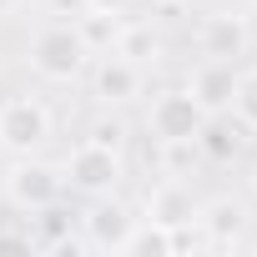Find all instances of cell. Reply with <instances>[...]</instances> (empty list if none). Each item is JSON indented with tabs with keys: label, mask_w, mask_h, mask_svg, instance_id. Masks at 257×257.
I'll use <instances>...</instances> for the list:
<instances>
[{
	"label": "cell",
	"mask_w": 257,
	"mask_h": 257,
	"mask_svg": "<svg viewBox=\"0 0 257 257\" xmlns=\"http://www.w3.org/2000/svg\"><path fill=\"white\" fill-rule=\"evenodd\" d=\"M86 66H91V51L81 46V36H76L71 21H56V26H46V31L31 36V71L41 81L71 86V81L86 76Z\"/></svg>",
	"instance_id": "1"
},
{
	"label": "cell",
	"mask_w": 257,
	"mask_h": 257,
	"mask_svg": "<svg viewBox=\"0 0 257 257\" xmlns=\"http://www.w3.org/2000/svg\"><path fill=\"white\" fill-rule=\"evenodd\" d=\"M51 142V106L41 96H11L0 106V152L6 157H36Z\"/></svg>",
	"instance_id": "2"
},
{
	"label": "cell",
	"mask_w": 257,
	"mask_h": 257,
	"mask_svg": "<svg viewBox=\"0 0 257 257\" xmlns=\"http://www.w3.org/2000/svg\"><path fill=\"white\" fill-rule=\"evenodd\" d=\"M61 177H66V187L81 192V197H111V192L126 182V162H121V152H111V147L81 142V147L61 162Z\"/></svg>",
	"instance_id": "3"
},
{
	"label": "cell",
	"mask_w": 257,
	"mask_h": 257,
	"mask_svg": "<svg viewBox=\"0 0 257 257\" xmlns=\"http://www.w3.org/2000/svg\"><path fill=\"white\" fill-rule=\"evenodd\" d=\"M61 192H66L61 167H51L41 157H11V167H6V197H11V207L41 212V207L61 202Z\"/></svg>",
	"instance_id": "4"
},
{
	"label": "cell",
	"mask_w": 257,
	"mask_h": 257,
	"mask_svg": "<svg viewBox=\"0 0 257 257\" xmlns=\"http://www.w3.org/2000/svg\"><path fill=\"white\" fill-rule=\"evenodd\" d=\"M202 121H207L202 101H197L187 86H172V91H162V96L152 101V111H147V132H152L157 142H197Z\"/></svg>",
	"instance_id": "5"
},
{
	"label": "cell",
	"mask_w": 257,
	"mask_h": 257,
	"mask_svg": "<svg viewBox=\"0 0 257 257\" xmlns=\"http://www.w3.org/2000/svg\"><path fill=\"white\" fill-rule=\"evenodd\" d=\"M197 232H202V247L212 252H232L247 242V227H252V212L242 197H212V202H197Z\"/></svg>",
	"instance_id": "6"
},
{
	"label": "cell",
	"mask_w": 257,
	"mask_h": 257,
	"mask_svg": "<svg viewBox=\"0 0 257 257\" xmlns=\"http://www.w3.org/2000/svg\"><path fill=\"white\" fill-rule=\"evenodd\" d=\"M137 227V212L111 197H91V212L81 217V242L86 252H121L126 247V232Z\"/></svg>",
	"instance_id": "7"
},
{
	"label": "cell",
	"mask_w": 257,
	"mask_h": 257,
	"mask_svg": "<svg viewBox=\"0 0 257 257\" xmlns=\"http://www.w3.org/2000/svg\"><path fill=\"white\" fill-rule=\"evenodd\" d=\"M91 96L101 106H126V101H137L142 96V66L137 61H126V56H96L91 66Z\"/></svg>",
	"instance_id": "8"
},
{
	"label": "cell",
	"mask_w": 257,
	"mask_h": 257,
	"mask_svg": "<svg viewBox=\"0 0 257 257\" xmlns=\"http://www.w3.org/2000/svg\"><path fill=\"white\" fill-rule=\"evenodd\" d=\"M197 46H202L207 61H237V56L252 46V26H247V16H237V11H212V16L202 21V31H197Z\"/></svg>",
	"instance_id": "9"
},
{
	"label": "cell",
	"mask_w": 257,
	"mask_h": 257,
	"mask_svg": "<svg viewBox=\"0 0 257 257\" xmlns=\"http://www.w3.org/2000/svg\"><path fill=\"white\" fill-rule=\"evenodd\" d=\"M147 217L162 222V227H182V222H192V217H197V197H192V187H187L182 177H162V182L147 192Z\"/></svg>",
	"instance_id": "10"
},
{
	"label": "cell",
	"mask_w": 257,
	"mask_h": 257,
	"mask_svg": "<svg viewBox=\"0 0 257 257\" xmlns=\"http://www.w3.org/2000/svg\"><path fill=\"white\" fill-rule=\"evenodd\" d=\"M232 86H237V66H232V61H202V66L192 71V86H187V91L202 101L207 116H217V111L232 106Z\"/></svg>",
	"instance_id": "11"
},
{
	"label": "cell",
	"mask_w": 257,
	"mask_h": 257,
	"mask_svg": "<svg viewBox=\"0 0 257 257\" xmlns=\"http://www.w3.org/2000/svg\"><path fill=\"white\" fill-rule=\"evenodd\" d=\"M71 26H76V36H81V46H86L91 56H111V51H116V36H121V26H126V16L91 6V11H81Z\"/></svg>",
	"instance_id": "12"
},
{
	"label": "cell",
	"mask_w": 257,
	"mask_h": 257,
	"mask_svg": "<svg viewBox=\"0 0 257 257\" xmlns=\"http://www.w3.org/2000/svg\"><path fill=\"white\" fill-rule=\"evenodd\" d=\"M197 152H202L207 162H237V157H242V126H237L227 111L207 116L202 132H197Z\"/></svg>",
	"instance_id": "13"
},
{
	"label": "cell",
	"mask_w": 257,
	"mask_h": 257,
	"mask_svg": "<svg viewBox=\"0 0 257 257\" xmlns=\"http://www.w3.org/2000/svg\"><path fill=\"white\" fill-rule=\"evenodd\" d=\"M121 257H172V227H162L152 217H137V227L126 232Z\"/></svg>",
	"instance_id": "14"
},
{
	"label": "cell",
	"mask_w": 257,
	"mask_h": 257,
	"mask_svg": "<svg viewBox=\"0 0 257 257\" xmlns=\"http://www.w3.org/2000/svg\"><path fill=\"white\" fill-rule=\"evenodd\" d=\"M116 56L147 66V61H157V56H162V36H157L147 21H126V26H121V36H116Z\"/></svg>",
	"instance_id": "15"
},
{
	"label": "cell",
	"mask_w": 257,
	"mask_h": 257,
	"mask_svg": "<svg viewBox=\"0 0 257 257\" xmlns=\"http://www.w3.org/2000/svg\"><path fill=\"white\" fill-rule=\"evenodd\" d=\"M227 111L237 116L242 132H257V66L252 71H237V86H232V106Z\"/></svg>",
	"instance_id": "16"
},
{
	"label": "cell",
	"mask_w": 257,
	"mask_h": 257,
	"mask_svg": "<svg viewBox=\"0 0 257 257\" xmlns=\"http://www.w3.org/2000/svg\"><path fill=\"white\" fill-rule=\"evenodd\" d=\"M86 142L121 152V147H126V121H121V116H96V121H91V132H86Z\"/></svg>",
	"instance_id": "17"
},
{
	"label": "cell",
	"mask_w": 257,
	"mask_h": 257,
	"mask_svg": "<svg viewBox=\"0 0 257 257\" xmlns=\"http://www.w3.org/2000/svg\"><path fill=\"white\" fill-rule=\"evenodd\" d=\"M46 11H51V16H66V21H76L81 11H91V0H46Z\"/></svg>",
	"instance_id": "18"
},
{
	"label": "cell",
	"mask_w": 257,
	"mask_h": 257,
	"mask_svg": "<svg viewBox=\"0 0 257 257\" xmlns=\"http://www.w3.org/2000/svg\"><path fill=\"white\" fill-rule=\"evenodd\" d=\"M91 6H101V11H126L132 0H91Z\"/></svg>",
	"instance_id": "19"
},
{
	"label": "cell",
	"mask_w": 257,
	"mask_h": 257,
	"mask_svg": "<svg viewBox=\"0 0 257 257\" xmlns=\"http://www.w3.org/2000/svg\"><path fill=\"white\" fill-rule=\"evenodd\" d=\"M11 11H16V0H0V21H6V16H11Z\"/></svg>",
	"instance_id": "20"
},
{
	"label": "cell",
	"mask_w": 257,
	"mask_h": 257,
	"mask_svg": "<svg viewBox=\"0 0 257 257\" xmlns=\"http://www.w3.org/2000/svg\"><path fill=\"white\" fill-rule=\"evenodd\" d=\"M157 6H187V0H157Z\"/></svg>",
	"instance_id": "21"
},
{
	"label": "cell",
	"mask_w": 257,
	"mask_h": 257,
	"mask_svg": "<svg viewBox=\"0 0 257 257\" xmlns=\"http://www.w3.org/2000/svg\"><path fill=\"white\" fill-rule=\"evenodd\" d=\"M252 182H257V177H252Z\"/></svg>",
	"instance_id": "22"
}]
</instances>
